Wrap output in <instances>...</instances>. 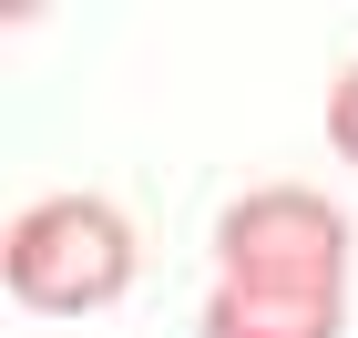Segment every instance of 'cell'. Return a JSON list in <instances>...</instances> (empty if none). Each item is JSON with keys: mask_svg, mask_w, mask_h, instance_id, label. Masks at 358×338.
<instances>
[{"mask_svg": "<svg viewBox=\"0 0 358 338\" xmlns=\"http://www.w3.org/2000/svg\"><path fill=\"white\" fill-rule=\"evenodd\" d=\"M338 216L297 185H266L225 216V287L205 338H338Z\"/></svg>", "mask_w": 358, "mask_h": 338, "instance_id": "cell-1", "label": "cell"}, {"mask_svg": "<svg viewBox=\"0 0 358 338\" xmlns=\"http://www.w3.org/2000/svg\"><path fill=\"white\" fill-rule=\"evenodd\" d=\"M123 277H134V236H123V216L92 205V195L31 205L21 236H10V287H21L31 308H52V318H83V308H103V297H123Z\"/></svg>", "mask_w": 358, "mask_h": 338, "instance_id": "cell-2", "label": "cell"}, {"mask_svg": "<svg viewBox=\"0 0 358 338\" xmlns=\"http://www.w3.org/2000/svg\"><path fill=\"white\" fill-rule=\"evenodd\" d=\"M328 134H338V154H348V164H358V72H348V83H338V103H328Z\"/></svg>", "mask_w": 358, "mask_h": 338, "instance_id": "cell-3", "label": "cell"}]
</instances>
